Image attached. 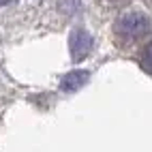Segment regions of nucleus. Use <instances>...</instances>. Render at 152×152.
<instances>
[{"label":"nucleus","instance_id":"nucleus-4","mask_svg":"<svg viewBox=\"0 0 152 152\" xmlns=\"http://www.w3.org/2000/svg\"><path fill=\"white\" fill-rule=\"evenodd\" d=\"M141 66H144L148 73H152V41L144 47V52H141Z\"/></svg>","mask_w":152,"mask_h":152},{"label":"nucleus","instance_id":"nucleus-1","mask_svg":"<svg viewBox=\"0 0 152 152\" xmlns=\"http://www.w3.org/2000/svg\"><path fill=\"white\" fill-rule=\"evenodd\" d=\"M150 28H152V22L148 15L139 13V11H129L116 19L114 39L120 47H131V45L139 43L141 39H146Z\"/></svg>","mask_w":152,"mask_h":152},{"label":"nucleus","instance_id":"nucleus-3","mask_svg":"<svg viewBox=\"0 0 152 152\" xmlns=\"http://www.w3.org/2000/svg\"><path fill=\"white\" fill-rule=\"evenodd\" d=\"M86 82H88V73L86 71H73V73H69L62 79V90H77V88H82Z\"/></svg>","mask_w":152,"mask_h":152},{"label":"nucleus","instance_id":"nucleus-2","mask_svg":"<svg viewBox=\"0 0 152 152\" xmlns=\"http://www.w3.org/2000/svg\"><path fill=\"white\" fill-rule=\"evenodd\" d=\"M69 49H71V56H73L75 62L84 60L92 52V37H90L86 30H75L69 39Z\"/></svg>","mask_w":152,"mask_h":152}]
</instances>
